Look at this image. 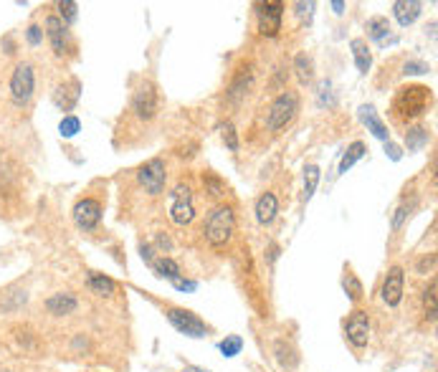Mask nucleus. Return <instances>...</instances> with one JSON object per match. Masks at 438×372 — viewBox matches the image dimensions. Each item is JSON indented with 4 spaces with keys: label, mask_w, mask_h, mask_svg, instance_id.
<instances>
[{
    "label": "nucleus",
    "mask_w": 438,
    "mask_h": 372,
    "mask_svg": "<svg viewBox=\"0 0 438 372\" xmlns=\"http://www.w3.org/2000/svg\"><path fill=\"white\" fill-rule=\"evenodd\" d=\"M433 107V89L426 84H403L390 99V117L398 127L418 124Z\"/></svg>",
    "instance_id": "f257e3e1"
},
{
    "label": "nucleus",
    "mask_w": 438,
    "mask_h": 372,
    "mask_svg": "<svg viewBox=\"0 0 438 372\" xmlns=\"http://www.w3.org/2000/svg\"><path fill=\"white\" fill-rule=\"evenodd\" d=\"M236 226H238V218H236V208L230 205V203H216V205L210 208L208 215H205V221H203V238H205V244L210 246L213 251H226L236 236Z\"/></svg>",
    "instance_id": "f03ea898"
},
{
    "label": "nucleus",
    "mask_w": 438,
    "mask_h": 372,
    "mask_svg": "<svg viewBox=\"0 0 438 372\" xmlns=\"http://www.w3.org/2000/svg\"><path fill=\"white\" fill-rule=\"evenodd\" d=\"M299 107H302L299 92H294V89H281L271 99L269 109H266V129H269L271 135H281L284 129H289L294 124V119L299 117Z\"/></svg>",
    "instance_id": "7ed1b4c3"
},
{
    "label": "nucleus",
    "mask_w": 438,
    "mask_h": 372,
    "mask_svg": "<svg viewBox=\"0 0 438 372\" xmlns=\"http://www.w3.org/2000/svg\"><path fill=\"white\" fill-rule=\"evenodd\" d=\"M167 218L185 228L198 218V205H195V190L190 183L178 180L170 190H167Z\"/></svg>",
    "instance_id": "20e7f679"
},
{
    "label": "nucleus",
    "mask_w": 438,
    "mask_h": 372,
    "mask_svg": "<svg viewBox=\"0 0 438 372\" xmlns=\"http://www.w3.org/2000/svg\"><path fill=\"white\" fill-rule=\"evenodd\" d=\"M162 99H160V89L152 79H140L135 86L130 99V115L135 117L140 124H150L158 119Z\"/></svg>",
    "instance_id": "39448f33"
},
{
    "label": "nucleus",
    "mask_w": 438,
    "mask_h": 372,
    "mask_svg": "<svg viewBox=\"0 0 438 372\" xmlns=\"http://www.w3.org/2000/svg\"><path fill=\"white\" fill-rule=\"evenodd\" d=\"M162 314H165V319L173 324L180 335L193 337V339H203V337H208L210 332H213V327H210L205 319H201V316L195 314V312H190V309H185V307L165 304Z\"/></svg>",
    "instance_id": "423d86ee"
},
{
    "label": "nucleus",
    "mask_w": 438,
    "mask_h": 372,
    "mask_svg": "<svg viewBox=\"0 0 438 372\" xmlns=\"http://www.w3.org/2000/svg\"><path fill=\"white\" fill-rule=\"evenodd\" d=\"M10 99L15 107H28L33 94H36V69L31 61H18L10 71Z\"/></svg>",
    "instance_id": "0eeeda50"
},
{
    "label": "nucleus",
    "mask_w": 438,
    "mask_h": 372,
    "mask_svg": "<svg viewBox=\"0 0 438 372\" xmlns=\"http://www.w3.org/2000/svg\"><path fill=\"white\" fill-rule=\"evenodd\" d=\"M137 185L142 187L147 198H160L167 185V162L162 158H152L135 170Z\"/></svg>",
    "instance_id": "6e6552de"
},
{
    "label": "nucleus",
    "mask_w": 438,
    "mask_h": 372,
    "mask_svg": "<svg viewBox=\"0 0 438 372\" xmlns=\"http://www.w3.org/2000/svg\"><path fill=\"white\" fill-rule=\"evenodd\" d=\"M44 31H46V38H49L51 51H53V56L56 58L76 56V41H74L71 31H69V26H66L56 13L46 15Z\"/></svg>",
    "instance_id": "1a4fd4ad"
},
{
    "label": "nucleus",
    "mask_w": 438,
    "mask_h": 372,
    "mask_svg": "<svg viewBox=\"0 0 438 372\" xmlns=\"http://www.w3.org/2000/svg\"><path fill=\"white\" fill-rule=\"evenodd\" d=\"M253 81H256V71H253L251 61H241V64L233 69L228 79V86H226V101L230 107H241L246 101V96L251 94Z\"/></svg>",
    "instance_id": "9d476101"
},
{
    "label": "nucleus",
    "mask_w": 438,
    "mask_h": 372,
    "mask_svg": "<svg viewBox=\"0 0 438 372\" xmlns=\"http://www.w3.org/2000/svg\"><path fill=\"white\" fill-rule=\"evenodd\" d=\"M256 31L264 38H276L281 33V21H284V10L287 6L279 0H266V3H256Z\"/></svg>",
    "instance_id": "9b49d317"
},
{
    "label": "nucleus",
    "mask_w": 438,
    "mask_h": 372,
    "mask_svg": "<svg viewBox=\"0 0 438 372\" xmlns=\"http://www.w3.org/2000/svg\"><path fill=\"white\" fill-rule=\"evenodd\" d=\"M71 215H74L76 228L84 230V233H92V230L99 228L101 215H104V203H101V198L84 195V198H79V201L74 203Z\"/></svg>",
    "instance_id": "f8f14e48"
},
{
    "label": "nucleus",
    "mask_w": 438,
    "mask_h": 372,
    "mask_svg": "<svg viewBox=\"0 0 438 372\" xmlns=\"http://www.w3.org/2000/svg\"><path fill=\"white\" fill-rule=\"evenodd\" d=\"M370 332H373L370 312L362 307H355L350 312V316L345 319V339L355 350H365L367 344H370Z\"/></svg>",
    "instance_id": "ddd939ff"
},
{
    "label": "nucleus",
    "mask_w": 438,
    "mask_h": 372,
    "mask_svg": "<svg viewBox=\"0 0 438 372\" xmlns=\"http://www.w3.org/2000/svg\"><path fill=\"white\" fill-rule=\"evenodd\" d=\"M403 296H405V269H403L401 264H395L390 266L385 279H382L380 299L385 307L398 309L403 304Z\"/></svg>",
    "instance_id": "4468645a"
},
{
    "label": "nucleus",
    "mask_w": 438,
    "mask_h": 372,
    "mask_svg": "<svg viewBox=\"0 0 438 372\" xmlns=\"http://www.w3.org/2000/svg\"><path fill=\"white\" fill-rule=\"evenodd\" d=\"M51 99H53V104H56L61 112H71L81 99V81L76 79V76H66V79H61L56 86H53Z\"/></svg>",
    "instance_id": "2eb2a0df"
},
{
    "label": "nucleus",
    "mask_w": 438,
    "mask_h": 372,
    "mask_svg": "<svg viewBox=\"0 0 438 372\" xmlns=\"http://www.w3.org/2000/svg\"><path fill=\"white\" fill-rule=\"evenodd\" d=\"M44 309L53 319H66V316H71L79 309V299L71 291H56L44 301Z\"/></svg>",
    "instance_id": "dca6fc26"
},
{
    "label": "nucleus",
    "mask_w": 438,
    "mask_h": 372,
    "mask_svg": "<svg viewBox=\"0 0 438 372\" xmlns=\"http://www.w3.org/2000/svg\"><path fill=\"white\" fill-rule=\"evenodd\" d=\"M271 352L281 370L292 372L299 367V360L302 357H299V350H296V344L292 342V339H276V342L271 344Z\"/></svg>",
    "instance_id": "f3484780"
},
{
    "label": "nucleus",
    "mask_w": 438,
    "mask_h": 372,
    "mask_svg": "<svg viewBox=\"0 0 438 372\" xmlns=\"http://www.w3.org/2000/svg\"><path fill=\"white\" fill-rule=\"evenodd\" d=\"M253 213H256L259 226H271L276 221V215H279V198H276V193L273 190L261 193L256 205H253Z\"/></svg>",
    "instance_id": "a211bd4d"
},
{
    "label": "nucleus",
    "mask_w": 438,
    "mask_h": 372,
    "mask_svg": "<svg viewBox=\"0 0 438 372\" xmlns=\"http://www.w3.org/2000/svg\"><path fill=\"white\" fill-rule=\"evenodd\" d=\"M87 287L94 296H101V299H112L117 294V281L101 271H87Z\"/></svg>",
    "instance_id": "6ab92c4d"
},
{
    "label": "nucleus",
    "mask_w": 438,
    "mask_h": 372,
    "mask_svg": "<svg viewBox=\"0 0 438 372\" xmlns=\"http://www.w3.org/2000/svg\"><path fill=\"white\" fill-rule=\"evenodd\" d=\"M28 291L18 287H8L0 291V312L3 314H13V312H21L26 304H28Z\"/></svg>",
    "instance_id": "aec40b11"
},
{
    "label": "nucleus",
    "mask_w": 438,
    "mask_h": 372,
    "mask_svg": "<svg viewBox=\"0 0 438 372\" xmlns=\"http://www.w3.org/2000/svg\"><path fill=\"white\" fill-rule=\"evenodd\" d=\"M360 119H362V124L367 127V132H373V137H378L382 142H390L388 127H385V122L378 117L373 104H362V107H360Z\"/></svg>",
    "instance_id": "412c9836"
},
{
    "label": "nucleus",
    "mask_w": 438,
    "mask_h": 372,
    "mask_svg": "<svg viewBox=\"0 0 438 372\" xmlns=\"http://www.w3.org/2000/svg\"><path fill=\"white\" fill-rule=\"evenodd\" d=\"M152 273L158 276V279H167V281H175L183 276V269H180V264L175 261L173 256H155L150 264Z\"/></svg>",
    "instance_id": "4be33fe9"
},
{
    "label": "nucleus",
    "mask_w": 438,
    "mask_h": 372,
    "mask_svg": "<svg viewBox=\"0 0 438 372\" xmlns=\"http://www.w3.org/2000/svg\"><path fill=\"white\" fill-rule=\"evenodd\" d=\"M421 10H423V3H418V0H398V3H393L395 21L401 23L403 28L410 26V23H416V18L421 15Z\"/></svg>",
    "instance_id": "5701e85b"
},
{
    "label": "nucleus",
    "mask_w": 438,
    "mask_h": 372,
    "mask_svg": "<svg viewBox=\"0 0 438 372\" xmlns=\"http://www.w3.org/2000/svg\"><path fill=\"white\" fill-rule=\"evenodd\" d=\"M350 49H352V56H355V66H357V71L365 76V74L373 69V51H370V46H367L365 38H352Z\"/></svg>",
    "instance_id": "b1692460"
},
{
    "label": "nucleus",
    "mask_w": 438,
    "mask_h": 372,
    "mask_svg": "<svg viewBox=\"0 0 438 372\" xmlns=\"http://www.w3.org/2000/svg\"><path fill=\"white\" fill-rule=\"evenodd\" d=\"M342 289H345L347 299L360 307V301L365 299V287H362V281L357 279V273L352 271V266H345V273H342Z\"/></svg>",
    "instance_id": "393cba45"
},
{
    "label": "nucleus",
    "mask_w": 438,
    "mask_h": 372,
    "mask_svg": "<svg viewBox=\"0 0 438 372\" xmlns=\"http://www.w3.org/2000/svg\"><path fill=\"white\" fill-rule=\"evenodd\" d=\"M428 142H431V129L426 127V124H410V127H405V147H408V152L423 150Z\"/></svg>",
    "instance_id": "a878e982"
},
{
    "label": "nucleus",
    "mask_w": 438,
    "mask_h": 372,
    "mask_svg": "<svg viewBox=\"0 0 438 372\" xmlns=\"http://www.w3.org/2000/svg\"><path fill=\"white\" fill-rule=\"evenodd\" d=\"M294 74L302 86H309L314 81V58L309 56L307 51H299L294 56Z\"/></svg>",
    "instance_id": "bb28decb"
},
{
    "label": "nucleus",
    "mask_w": 438,
    "mask_h": 372,
    "mask_svg": "<svg viewBox=\"0 0 438 372\" xmlns=\"http://www.w3.org/2000/svg\"><path fill=\"white\" fill-rule=\"evenodd\" d=\"M365 31H367V38H373V41H385L390 36V21L385 15H373L370 21L365 23Z\"/></svg>",
    "instance_id": "cd10ccee"
},
{
    "label": "nucleus",
    "mask_w": 438,
    "mask_h": 372,
    "mask_svg": "<svg viewBox=\"0 0 438 372\" xmlns=\"http://www.w3.org/2000/svg\"><path fill=\"white\" fill-rule=\"evenodd\" d=\"M365 155H367V144L360 142V140H355V142H352L350 147L345 150V155H342V162H339V172L345 175V172L350 170V167L357 162V160L365 158Z\"/></svg>",
    "instance_id": "c85d7f7f"
},
{
    "label": "nucleus",
    "mask_w": 438,
    "mask_h": 372,
    "mask_svg": "<svg viewBox=\"0 0 438 372\" xmlns=\"http://www.w3.org/2000/svg\"><path fill=\"white\" fill-rule=\"evenodd\" d=\"M319 178H322V170H319V165L309 162V165L304 167V203L312 201V195H314L317 185H319Z\"/></svg>",
    "instance_id": "c756f323"
},
{
    "label": "nucleus",
    "mask_w": 438,
    "mask_h": 372,
    "mask_svg": "<svg viewBox=\"0 0 438 372\" xmlns=\"http://www.w3.org/2000/svg\"><path fill=\"white\" fill-rule=\"evenodd\" d=\"M201 180H203V190H205L208 195H213V198H223V195L228 193V185H226V183L218 178L216 172L205 170Z\"/></svg>",
    "instance_id": "7c9ffc66"
},
{
    "label": "nucleus",
    "mask_w": 438,
    "mask_h": 372,
    "mask_svg": "<svg viewBox=\"0 0 438 372\" xmlns=\"http://www.w3.org/2000/svg\"><path fill=\"white\" fill-rule=\"evenodd\" d=\"M421 301H423V314L428 322H436V279L428 281V287L421 294Z\"/></svg>",
    "instance_id": "2f4dec72"
},
{
    "label": "nucleus",
    "mask_w": 438,
    "mask_h": 372,
    "mask_svg": "<svg viewBox=\"0 0 438 372\" xmlns=\"http://www.w3.org/2000/svg\"><path fill=\"white\" fill-rule=\"evenodd\" d=\"M218 135H221V140H223V144L228 147L230 152H238L241 150V140H238V132H236V127H233V122H218Z\"/></svg>",
    "instance_id": "473e14b6"
},
{
    "label": "nucleus",
    "mask_w": 438,
    "mask_h": 372,
    "mask_svg": "<svg viewBox=\"0 0 438 372\" xmlns=\"http://www.w3.org/2000/svg\"><path fill=\"white\" fill-rule=\"evenodd\" d=\"M218 350H221L226 357H236L238 352L244 350V337L228 335L226 339H221V342H218Z\"/></svg>",
    "instance_id": "72a5a7b5"
},
{
    "label": "nucleus",
    "mask_w": 438,
    "mask_h": 372,
    "mask_svg": "<svg viewBox=\"0 0 438 372\" xmlns=\"http://www.w3.org/2000/svg\"><path fill=\"white\" fill-rule=\"evenodd\" d=\"M81 132V122H79V117H74V115H66L61 122H58V135L64 137V140H71V137H76Z\"/></svg>",
    "instance_id": "f704fd0d"
},
{
    "label": "nucleus",
    "mask_w": 438,
    "mask_h": 372,
    "mask_svg": "<svg viewBox=\"0 0 438 372\" xmlns=\"http://www.w3.org/2000/svg\"><path fill=\"white\" fill-rule=\"evenodd\" d=\"M58 8V18L66 23V26H71L74 21H76V15H79V6L74 3V0H61V3H56Z\"/></svg>",
    "instance_id": "c9c22d12"
},
{
    "label": "nucleus",
    "mask_w": 438,
    "mask_h": 372,
    "mask_svg": "<svg viewBox=\"0 0 438 372\" xmlns=\"http://www.w3.org/2000/svg\"><path fill=\"white\" fill-rule=\"evenodd\" d=\"M431 71V66L426 64V61H418V58H408L405 64H403V76H421V74H428Z\"/></svg>",
    "instance_id": "e433bc0d"
},
{
    "label": "nucleus",
    "mask_w": 438,
    "mask_h": 372,
    "mask_svg": "<svg viewBox=\"0 0 438 372\" xmlns=\"http://www.w3.org/2000/svg\"><path fill=\"white\" fill-rule=\"evenodd\" d=\"M410 210H413V203H403V205L395 210V215H393V233H398V230L403 228V223L408 221Z\"/></svg>",
    "instance_id": "4c0bfd02"
},
{
    "label": "nucleus",
    "mask_w": 438,
    "mask_h": 372,
    "mask_svg": "<svg viewBox=\"0 0 438 372\" xmlns=\"http://www.w3.org/2000/svg\"><path fill=\"white\" fill-rule=\"evenodd\" d=\"M26 38H28L31 46H41L44 43V28L38 23H31L28 28H26Z\"/></svg>",
    "instance_id": "58836bf2"
},
{
    "label": "nucleus",
    "mask_w": 438,
    "mask_h": 372,
    "mask_svg": "<svg viewBox=\"0 0 438 372\" xmlns=\"http://www.w3.org/2000/svg\"><path fill=\"white\" fill-rule=\"evenodd\" d=\"M433 269H436V253H428V256H423L421 261H418V266H416L418 273H433Z\"/></svg>",
    "instance_id": "ea45409f"
},
{
    "label": "nucleus",
    "mask_w": 438,
    "mask_h": 372,
    "mask_svg": "<svg viewBox=\"0 0 438 372\" xmlns=\"http://www.w3.org/2000/svg\"><path fill=\"white\" fill-rule=\"evenodd\" d=\"M155 246H158V248L162 251V256H165V253H170V251H173V238L160 230V233H155Z\"/></svg>",
    "instance_id": "a19ab883"
},
{
    "label": "nucleus",
    "mask_w": 438,
    "mask_h": 372,
    "mask_svg": "<svg viewBox=\"0 0 438 372\" xmlns=\"http://www.w3.org/2000/svg\"><path fill=\"white\" fill-rule=\"evenodd\" d=\"M140 256H142V261H147V266L152 264V258H155V251H152L150 244H140Z\"/></svg>",
    "instance_id": "79ce46f5"
},
{
    "label": "nucleus",
    "mask_w": 438,
    "mask_h": 372,
    "mask_svg": "<svg viewBox=\"0 0 438 372\" xmlns=\"http://www.w3.org/2000/svg\"><path fill=\"white\" fill-rule=\"evenodd\" d=\"M173 287L180 289V291H193V289H195V281H185L183 276H180V279L173 281Z\"/></svg>",
    "instance_id": "37998d69"
},
{
    "label": "nucleus",
    "mask_w": 438,
    "mask_h": 372,
    "mask_svg": "<svg viewBox=\"0 0 438 372\" xmlns=\"http://www.w3.org/2000/svg\"><path fill=\"white\" fill-rule=\"evenodd\" d=\"M296 15H307L312 18V10H314V3H296Z\"/></svg>",
    "instance_id": "c03bdc74"
},
{
    "label": "nucleus",
    "mask_w": 438,
    "mask_h": 372,
    "mask_svg": "<svg viewBox=\"0 0 438 372\" xmlns=\"http://www.w3.org/2000/svg\"><path fill=\"white\" fill-rule=\"evenodd\" d=\"M385 152H388V155H390V160H395V162H398V160H401V147H398V144H393V142H385Z\"/></svg>",
    "instance_id": "a18cd8bd"
},
{
    "label": "nucleus",
    "mask_w": 438,
    "mask_h": 372,
    "mask_svg": "<svg viewBox=\"0 0 438 372\" xmlns=\"http://www.w3.org/2000/svg\"><path fill=\"white\" fill-rule=\"evenodd\" d=\"M332 8H335V13H337V15H342V13H345L347 3H342V0H335V3H332Z\"/></svg>",
    "instance_id": "49530a36"
},
{
    "label": "nucleus",
    "mask_w": 438,
    "mask_h": 372,
    "mask_svg": "<svg viewBox=\"0 0 438 372\" xmlns=\"http://www.w3.org/2000/svg\"><path fill=\"white\" fill-rule=\"evenodd\" d=\"M180 372H210V370H205V367H195V365H190V367H185V370H180Z\"/></svg>",
    "instance_id": "de8ad7c7"
}]
</instances>
